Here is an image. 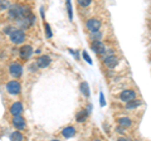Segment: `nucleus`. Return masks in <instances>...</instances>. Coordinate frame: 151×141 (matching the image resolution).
Instances as JSON below:
<instances>
[{
	"mask_svg": "<svg viewBox=\"0 0 151 141\" xmlns=\"http://www.w3.org/2000/svg\"><path fill=\"white\" fill-rule=\"evenodd\" d=\"M30 15V10L22 5H13L9 8V17L12 19H20V18H27Z\"/></svg>",
	"mask_w": 151,
	"mask_h": 141,
	"instance_id": "obj_1",
	"label": "nucleus"
},
{
	"mask_svg": "<svg viewBox=\"0 0 151 141\" xmlns=\"http://www.w3.org/2000/svg\"><path fill=\"white\" fill-rule=\"evenodd\" d=\"M10 39L13 43H15V44H20L24 42L25 39V34H24V32L23 30H15L14 29L12 33H10Z\"/></svg>",
	"mask_w": 151,
	"mask_h": 141,
	"instance_id": "obj_2",
	"label": "nucleus"
},
{
	"mask_svg": "<svg viewBox=\"0 0 151 141\" xmlns=\"http://www.w3.org/2000/svg\"><path fill=\"white\" fill-rule=\"evenodd\" d=\"M91 47H92V50H93L96 54H103V53L106 52V47H105V44H103L100 39L93 40L92 44H91Z\"/></svg>",
	"mask_w": 151,
	"mask_h": 141,
	"instance_id": "obj_3",
	"label": "nucleus"
},
{
	"mask_svg": "<svg viewBox=\"0 0 151 141\" xmlns=\"http://www.w3.org/2000/svg\"><path fill=\"white\" fill-rule=\"evenodd\" d=\"M20 90H22V87L18 81H10L6 83V91L9 93H12V95H18L20 92Z\"/></svg>",
	"mask_w": 151,
	"mask_h": 141,
	"instance_id": "obj_4",
	"label": "nucleus"
},
{
	"mask_svg": "<svg viewBox=\"0 0 151 141\" xmlns=\"http://www.w3.org/2000/svg\"><path fill=\"white\" fill-rule=\"evenodd\" d=\"M9 70H10V74L14 78H19L23 73V67L19 63H13V64H10V67H9Z\"/></svg>",
	"mask_w": 151,
	"mask_h": 141,
	"instance_id": "obj_5",
	"label": "nucleus"
},
{
	"mask_svg": "<svg viewBox=\"0 0 151 141\" xmlns=\"http://www.w3.org/2000/svg\"><path fill=\"white\" fill-rule=\"evenodd\" d=\"M120 98H121V100L124 101V102H129V101L135 100V98H136V93H135L134 91H131V90H125V91L121 92Z\"/></svg>",
	"mask_w": 151,
	"mask_h": 141,
	"instance_id": "obj_6",
	"label": "nucleus"
},
{
	"mask_svg": "<svg viewBox=\"0 0 151 141\" xmlns=\"http://www.w3.org/2000/svg\"><path fill=\"white\" fill-rule=\"evenodd\" d=\"M86 25H87V28L92 33H94V32H98V29L101 28V22L98 20V19H96V18H93V19H89L87 22Z\"/></svg>",
	"mask_w": 151,
	"mask_h": 141,
	"instance_id": "obj_7",
	"label": "nucleus"
},
{
	"mask_svg": "<svg viewBox=\"0 0 151 141\" xmlns=\"http://www.w3.org/2000/svg\"><path fill=\"white\" fill-rule=\"evenodd\" d=\"M13 125L14 127L18 129V130H23L25 129V120L23 119V117L20 115H15L13 119Z\"/></svg>",
	"mask_w": 151,
	"mask_h": 141,
	"instance_id": "obj_8",
	"label": "nucleus"
},
{
	"mask_svg": "<svg viewBox=\"0 0 151 141\" xmlns=\"http://www.w3.org/2000/svg\"><path fill=\"white\" fill-rule=\"evenodd\" d=\"M117 62H119V59H117V57H115L113 54H108V55H106V57L103 58V63H105L107 67H110V68L116 67Z\"/></svg>",
	"mask_w": 151,
	"mask_h": 141,
	"instance_id": "obj_9",
	"label": "nucleus"
},
{
	"mask_svg": "<svg viewBox=\"0 0 151 141\" xmlns=\"http://www.w3.org/2000/svg\"><path fill=\"white\" fill-rule=\"evenodd\" d=\"M19 54H20V57H22L23 59H29L30 55L33 54L32 47H30V45H24V47H22L20 50H19Z\"/></svg>",
	"mask_w": 151,
	"mask_h": 141,
	"instance_id": "obj_10",
	"label": "nucleus"
},
{
	"mask_svg": "<svg viewBox=\"0 0 151 141\" xmlns=\"http://www.w3.org/2000/svg\"><path fill=\"white\" fill-rule=\"evenodd\" d=\"M49 63H50V57H48V55H42V57L37 59V64H38V67H40V68L48 67Z\"/></svg>",
	"mask_w": 151,
	"mask_h": 141,
	"instance_id": "obj_11",
	"label": "nucleus"
},
{
	"mask_svg": "<svg viewBox=\"0 0 151 141\" xmlns=\"http://www.w3.org/2000/svg\"><path fill=\"white\" fill-rule=\"evenodd\" d=\"M10 112L15 116V115H20L22 112H23V105L20 102H15L14 105L10 107Z\"/></svg>",
	"mask_w": 151,
	"mask_h": 141,
	"instance_id": "obj_12",
	"label": "nucleus"
},
{
	"mask_svg": "<svg viewBox=\"0 0 151 141\" xmlns=\"http://www.w3.org/2000/svg\"><path fill=\"white\" fill-rule=\"evenodd\" d=\"M63 136L64 137H67V139H69V137H73V136L76 135V129L74 127H65L64 130H63Z\"/></svg>",
	"mask_w": 151,
	"mask_h": 141,
	"instance_id": "obj_13",
	"label": "nucleus"
},
{
	"mask_svg": "<svg viewBox=\"0 0 151 141\" xmlns=\"http://www.w3.org/2000/svg\"><path fill=\"white\" fill-rule=\"evenodd\" d=\"M119 124L122 127H129V126H131V120L129 117H122V119L119 120Z\"/></svg>",
	"mask_w": 151,
	"mask_h": 141,
	"instance_id": "obj_14",
	"label": "nucleus"
},
{
	"mask_svg": "<svg viewBox=\"0 0 151 141\" xmlns=\"http://www.w3.org/2000/svg\"><path fill=\"white\" fill-rule=\"evenodd\" d=\"M79 88H81V92H82L86 97L89 96V90H88V83H87V82H82L81 86H79Z\"/></svg>",
	"mask_w": 151,
	"mask_h": 141,
	"instance_id": "obj_15",
	"label": "nucleus"
},
{
	"mask_svg": "<svg viewBox=\"0 0 151 141\" xmlns=\"http://www.w3.org/2000/svg\"><path fill=\"white\" fill-rule=\"evenodd\" d=\"M141 105V102L140 101H136V100H132V101H129V102H126V107L129 110L131 109H135V107H137Z\"/></svg>",
	"mask_w": 151,
	"mask_h": 141,
	"instance_id": "obj_16",
	"label": "nucleus"
},
{
	"mask_svg": "<svg viewBox=\"0 0 151 141\" xmlns=\"http://www.w3.org/2000/svg\"><path fill=\"white\" fill-rule=\"evenodd\" d=\"M10 139H12V140L22 141V140H24V136H23L20 132H18V131H15V132H13V134L10 135Z\"/></svg>",
	"mask_w": 151,
	"mask_h": 141,
	"instance_id": "obj_17",
	"label": "nucleus"
},
{
	"mask_svg": "<svg viewBox=\"0 0 151 141\" xmlns=\"http://www.w3.org/2000/svg\"><path fill=\"white\" fill-rule=\"evenodd\" d=\"M86 119H87V112L86 111H81V112L77 114V121L78 122H83Z\"/></svg>",
	"mask_w": 151,
	"mask_h": 141,
	"instance_id": "obj_18",
	"label": "nucleus"
},
{
	"mask_svg": "<svg viewBox=\"0 0 151 141\" xmlns=\"http://www.w3.org/2000/svg\"><path fill=\"white\" fill-rule=\"evenodd\" d=\"M77 1H78V4H79V5H81V6L86 8V6H88L89 4H91L92 0H77Z\"/></svg>",
	"mask_w": 151,
	"mask_h": 141,
	"instance_id": "obj_19",
	"label": "nucleus"
},
{
	"mask_svg": "<svg viewBox=\"0 0 151 141\" xmlns=\"http://www.w3.org/2000/svg\"><path fill=\"white\" fill-rule=\"evenodd\" d=\"M67 1V8H68V14H69V18L72 19V5H70V0H65Z\"/></svg>",
	"mask_w": 151,
	"mask_h": 141,
	"instance_id": "obj_20",
	"label": "nucleus"
},
{
	"mask_svg": "<svg viewBox=\"0 0 151 141\" xmlns=\"http://www.w3.org/2000/svg\"><path fill=\"white\" fill-rule=\"evenodd\" d=\"M3 9H8V4L4 0H0V10H3Z\"/></svg>",
	"mask_w": 151,
	"mask_h": 141,
	"instance_id": "obj_21",
	"label": "nucleus"
},
{
	"mask_svg": "<svg viewBox=\"0 0 151 141\" xmlns=\"http://www.w3.org/2000/svg\"><path fill=\"white\" fill-rule=\"evenodd\" d=\"M45 30H47V37H48V38H50V37H52V32H50L49 24H47V23H45Z\"/></svg>",
	"mask_w": 151,
	"mask_h": 141,
	"instance_id": "obj_22",
	"label": "nucleus"
},
{
	"mask_svg": "<svg viewBox=\"0 0 151 141\" xmlns=\"http://www.w3.org/2000/svg\"><path fill=\"white\" fill-rule=\"evenodd\" d=\"M83 58L87 60V62L89 63V64H92V60H91V58H89V55L86 53V52H83Z\"/></svg>",
	"mask_w": 151,
	"mask_h": 141,
	"instance_id": "obj_23",
	"label": "nucleus"
},
{
	"mask_svg": "<svg viewBox=\"0 0 151 141\" xmlns=\"http://www.w3.org/2000/svg\"><path fill=\"white\" fill-rule=\"evenodd\" d=\"M37 68H38V64H32L30 65V69L32 70H37Z\"/></svg>",
	"mask_w": 151,
	"mask_h": 141,
	"instance_id": "obj_24",
	"label": "nucleus"
},
{
	"mask_svg": "<svg viewBox=\"0 0 151 141\" xmlns=\"http://www.w3.org/2000/svg\"><path fill=\"white\" fill-rule=\"evenodd\" d=\"M101 106H105V101H103V95H102V93H101Z\"/></svg>",
	"mask_w": 151,
	"mask_h": 141,
	"instance_id": "obj_25",
	"label": "nucleus"
}]
</instances>
